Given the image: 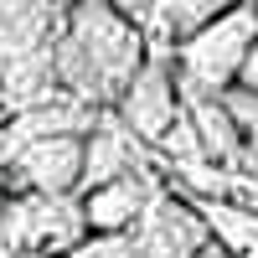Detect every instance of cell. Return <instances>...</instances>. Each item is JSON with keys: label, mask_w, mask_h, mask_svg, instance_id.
Masks as SVG:
<instances>
[{"label": "cell", "mask_w": 258, "mask_h": 258, "mask_svg": "<svg viewBox=\"0 0 258 258\" xmlns=\"http://www.w3.org/2000/svg\"><path fill=\"white\" fill-rule=\"evenodd\" d=\"M16 258H57V253H16Z\"/></svg>", "instance_id": "17"}, {"label": "cell", "mask_w": 258, "mask_h": 258, "mask_svg": "<svg viewBox=\"0 0 258 258\" xmlns=\"http://www.w3.org/2000/svg\"><path fill=\"white\" fill-rule=\"evenodd\" d=\"M135 238H140L145 258H202L212 248V227L197 212V202L176 181H165L155 191V202H150V212L140 217Z\"/></svg>", "instance_id": "5"}, {"label": "cell", "mask_w": 258, "mask_h": 258, "mask_svg": "<svg viewBox=\"0 0 258 258\" xmlns=\"http://www.w3.org/2000/svg\"><path fill=\"white\" fill-rule=\"evenodd\" d=\"M0 114H11V83H6V73H0Z\"/></svg>", "instance_id": "15"}, {"label": "cell", "mask_w": 258, "mask_h": 258, "mask_svg": "<svg viewBox=\"0 0 258 258\" xmlns=\"http://www.w3.org/2000/svg\"><path fill=\"white\" fill-rule=\"evenodd\" d=\"M150 52V36L135 16L119 11V0H83L68 21V36L57 41V83L93 109H114Z\"/></svg>", "instance_id": "1"}, {"label": "cell", "mask_w": 258, "mask_h": 258, "mask_svg": "<svg viewBox=\"0 0 258 258\" xmlns=\"http://www.w3.org/2000/svg\"><path fill=\"white\" fill-rule=\"evenodd\" d=\"M68 258H145L135 232H88Z\"/></svg>", "instance_id": "12"}, {"label": "cell", "mask_w": 258, "mask_h": 258, "mask_svg": "<svg viewBox=\"0 0 258 258\" xmlns=\"http://www.w3.org/2000/svg\"><path fill=\"white\" fill-rule=\"evenodd\" d=\"M202 258H232V253H227V248H217V243H212V248H207Z\"/></svg>", "instance_id": "16"}, {"label": "cell", "mask_w": 258, "mask_h": 258, "mask_svg": "<svg viewBox=\"0 0 258 258\" xmlns=\"http://www.w3.org/2000/svg\"><path fill=\"white\" fill-rule=\"evenodd\" d=\"M232 6H243V0H119V11L140 21L150 47H176Z\"/></svg>", "instance_id": "9"}, {"label": "cell", "mask_w": 258, "mask_h": 258, "mask_svg": "<svg viewBox=\"0 0 258 258\" xmlns=\"http://www.w3.org/2000/svg\"><path fill=\"white\" fill-rule=\"evenodd\" d=\"M238 88H253V93H258V47H253V62H248V73H243Z\"/></svg>", "instance_id": "13"}, {"label": "cell", "mask_w": 258, "mask_h": 258, "mask_svg": "<svg viewBox=\"0 0 258 258\" xmlns=\"http://www.w3.org/2000/svg\"><path fill=\"white\" fill-rule=\"evenodd\" d=\"M114 114L155 150L170 135V124L186 114V88H181V73H176V52H170V47L150 52V62L129 78V88L119 93Z\"/></svg>", "instance_id": "4"}, {"label": "cell", "mask_w": 258, "mask_h": 258, "mask_svg": "<svg viewBox=\"0 0 258 258\" xmlns=\"http://www.w3.org/2000/svg\"><path fill=\"white\" fill-rule=\"evenodd\" d=\"M88 232L93 227H88V212H83V197H47V191L16 186L11 202L0 207V258H16V253L68 258Z\"/></svg>", "instance_id": "3"}, {"label": "cell", "mask_w": 258, "mask_h": 258, "mask_svg": "<svg viewBox=\"0 0 258 258\" xmlns=\"http://www.w3.org/2000/svg\"><path fill=\"white\" fill-rule=\"evenodd\" d=\"M150 160H155V150H150L114 109H103V119L93 124V135H88L83 191H93V186H103V181H119V176H129V170H145ZM83 191H78V197H83Z\"/></svg>", "instance_id": "8"}, {"label": "cell", "mask_w": 258, "mask_h": 258, "mask_svg": "<svg viewBox=\"0 0 258 258\" xmlns=\"http://www.w3.org/2000/svg\"><path fill=\"white\" fill-rule=\"evenodd\" d=\"M186 114L197 124V135H202L207 165H222V170L248 165V129L238 124L227 93H186Z\"/></svg>", "instance_id": "10"}, {"label": "cell", "mask_w": 258, "mask_h": 258, "mask_svg": "<svg viewBox=\"0 0 258 258\" xmlns=\"http://www.w3.org/2000/svg\"><path fill=\"white\" fill-rule=\"evenodd\" d=\"M186 197L197 202V212L207 217L217 248H227L232 258H258V207L232 202V197H202V191H186Z\"/></svg>", "instance_id": "11"}, {"label": "cell", "mask_w": 258, "mask_h": 258, "mask_svg": "<svg viewBox=\"0 0 258 258\" xmlns=\"http://www.w3.org/2000/svg\"><path fill=\"white\" fill-rule=\"evenodd\" d=\"M258 47V0L222 11L217 21H207L202 31H191L186 41H176V73L186 93H232L253 62Z\"/></svg>", "instance_id": "2"}, {"label": "cell", "mask_w": 258, "mask_h": 258, "mask_svg": "<svg viewBox=\"0 0 258 258\" xmlns=\"http://www.w3.org/2000/svg\"><path fill=\"white\" fill-rule=\"evenodd\" d=\"M11 191H16V176H11V170H6V165H0V207H6V202H11Z\"/></svg>", "instance_id": "14"}, {"label": "cell", "mask_w": 258, "mask_h": 258, "mask_svg": "<svg viewBox=\"0 0 258 258\" xmlns=\"http://www.w3.org/2000/svg\"><path fill=\"white\" fill-rule=\"evenodd\" d=\"M160 186H165V176H155V170L145 165V170H129V176H119V181H103L93 191H83L88 227L93 232H135Z\"/></svg>", "instance_id": "7"}, {"label": "cell", "mask_w": 258, "mask_h": 258, "mask_svg": "<svg viewBox=\"0 0 258 258\" xmlns=\"http://www.w3.org/2000/svg\"><path fill=\"white\" fill-rule=\"evenodd\" d=\"M83 160H88V135H52L31 140L16 155L11 176L26 191H47V197H78L83 191Z\"/></svg>", "instance_id": "6"}]
</instances>
